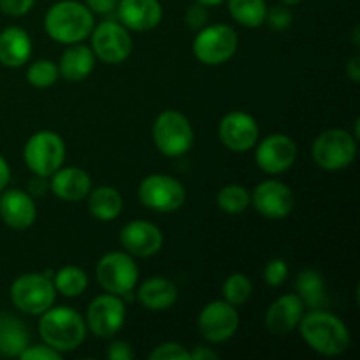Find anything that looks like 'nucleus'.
I'll list each match as a JSON object with an SVG mask.
<instances>
[{"mask_svg": "<svg viewBox=\"0 0 360 360\" xmlns=\"http://www.w3.org/2000/svg\"><path fill=\"white\" fill-rule=\"evenodd\" d=\"M94 49L76 42V44H69V48L65 49V53L60 58L58 72L60 76H63L70 83H77V81L86 79L94 72Z\"/></svg>", "mask_w": 360, "mask_h": 360, "instance_id": "obj_23", "label": "nucleus"}, {"mask_svg": "<svg viewBox=\"0 0 360 360\" xmlns=\"http://www.w3.org/2000/svg\"><path fill=\"white\" fill-rule=\"evenodd\" d=\"M9 179H11L9 164H7L6 158L0 155V192L7 188V185H9Z\"/></svg>", "mask_w": 360, "mask_h": 360, "instance_id": "obj_42", "label": "nucleus"}, {"mask_svg": "<svg viewBox=\"0 0 360 360\" xmlns=\"http://www.w3.org/2000/svg\"><path fill=\"white\" fill-rule=\"evenodd\" d=\"M297 146L285 134H271L257 144L255 162L267 174H281L294 165Z\"/></svg>", "mask_w": 360, "mask_h": 360, "instance_id": "obj_14", "label": "nucleus"}, {"mask_svg": "<svg viewBox=\"0 0 360 360\" xmlns=\"http://www.w3.org/2000/svg\"><path fill=\"white\" fill-rule=\"evenodd\" d=\"M0 218L6 225L16 231H23L34 225L37 207L34 199L20 188L2 190L0 195Z\"/></svg>", "mask_w": 360, "mask_h": 360, "instance_id": "obj_18", "label": "nucleus"}, {"mask_svg": "<svg viewBox=\"0 0 360 360\" xmlns=\"http://www.w3.org/2000/svg\"><path fill=\"white\" fill-rule=\"evenodd\" d=\"M193 55L206 65L229 62L238 51V34L229 25H206L193 39Z\"/></svg>", "mask_w": 360, "mask_h": 360, "instance_id": "obj_8", "label": "nucleus"}, {"mask_svg": "<svg viewBox=\"0 0 360 360\" xmlns=\"http://www.w3.org/2000/svg\"><path fill=\"white\" fill-rule=\"evenodd\" d=\"M49 186L58 199L76 202L90 193L91 179L88 172L79 167H60L51 174Z\"/></svg>", "mask_w": 360, "mask_h": 360, "instance_id": "obj_21", "label": "nucleus"}, {"mask_svg": "<svg viewBox=\"0 0 360 360\" xmlns=\"http://www.w3.org/2000/svg\"><path fill=\"white\" fill-rule=\"evenodd\" d=\"M292 21H294V14H292L290 6H285V4H281V6H273L267 9L264 23L269 25L271 30L283 32L290 27Z\"/></svg>", "mask_w": 360, "mask_h": 360, "instance_id": "obj_33", "label": "nucleus"}, {"mask_svg": "<svg viewBox=\"0 0 360 360\" xmlns=\"http://www.w3.org/2000/svg\"><path fill=\"white\" fill-rule=\"evenodd\" d=\"M304 315V302L297 294H285L269 306L266 313V326L274 336H287L301 322Z\"/></svg>", "mask_w": 360, "mask_h": 360, "instance_id": "obj_19", "label": "nucleus"}, {"mask_svg": "<svg viewBox=\"0 0 360 360\" xmlns=\"http://www.w3.org/2000/svg\"><path fill=\"white\" fill-rule=\"evenodd\" d=\"M125 316L127 309L123 299L105 292L90 302L84 322L86 329H90L97 338H112L125 326Z\"/></svg>", "mask_w": 360, "mask_h": 360, "instance_id": "obj_11", "label": "nucleus"}, {"mask_svg": "<svg viewBox=\"0 0 360 360\" xmlns=\"http://www.w3.org/2000/svg\"><path fill=\"white\" fill-rule=\"evenodd\" d=\"M139 278V267L130 253L109 252L98 260L97 281L105 292L123 297L134 290Z\"/></svg>", "mask_w": 360, "mask_h": 360, "instance_id": "obj_9", "label": "nucleus"}, {"mask_svg": "<svg viewBox=\"0 0 360 360\" xmlns=\"http://www.w3.org/2000/svg\"><path fill=\"white\" fill-rule=\"evenodd\" d=\"M295 290L304 306L320 309L327 306V288L322 274L315 269H302L295 280Z\"/></svg>", "mask_w": 360, "mask_h": 360, "instance_id": "obj_27", "label": "nucleus"}, {"mask_svg": "<svg viewBox=\"0 0 360 360\" xmlns=\"http://www.w3.org/2000/svg\"><path fill=\"white\" fill-rule=\"evenodd\" d=\"M220 141L236 153L252 150L259 141V125L252 115L245 111H232L224 116L218 127Z\"/></svg>", "mask_w": 360, "mask_h": 360, "instance_id": "obj_16", "label": "nucleus"}, {"mask_svg": "<svg viewBox=\"0 0 360 360\" xmlns=\"http://www.w3.org/2000/svg\"><path fill=\"white\" fill-rule=\"evenodd\" d=\"M105 357L109 360H132L134 350L127 341H115V343L109 345Z\"/></svg>", "mask_w": 360, "mask_h": 360, "instance_id": "obj_39", "label": "nucleus"}, {"mask_svg": "<svg viewBox=\"0 0 360 360\" xmlns=\"http://www.w3.org/2000/svg\"><path fill=\"white\" fill-rule=\"evenodd\" d=\"M58 65L51 60H37L27 70V79L35 88H49L58 79Z\"/></svg>", "mask_w": 360, "mask_h": 360, "instance_id": "obj_32", "label": "nucleus"}, {"mask_svg": "<svg viewBox=\"0 0 360 360\" xmlns=\"http://www.w3.org/2000/svg\"><path fill=\"white\" fill-rule=\"evenodd\" d=\"M229 13L243 27L257 28L266 20V0H229Z\"/></svg>", "mask_w": 360, "mask_h": 360, "instance_id": "obj_28", "label": "nucleus"}, {"mask_svg": "<svg viewBox=\"0 0 360 360\" xmlns=\"http://www.w3.org/2000/svg\"><path fill=\"white\" fill-rule=\"evenodd\" d=\"M23 157L28 169L35 176L48 178L56 169L62 167L65 160V143L56 132L41 130L27 141Z\"/></svg>", "mask_w": 360, "mask_h": 360, "instance_id": "obj_7", "label": "nucleus"}, {"mask_svg": "<svg viewBox=\"0 0 360 360\" xmlns=\"http://www.w3.org/2000/svg\"><path fill=\"white\" fill-rule=\"evenodd\" d=\"M139 199L148 210L157 213H174L185 204V186L167 174H151L139 185Z\"/></svg>", "mask_w": 360, "mask_h": 360, "instance_id": "obj_10", "label": "nucleus"}, {"mask_svg": "<svg viewBox=\"0 0 360 360\" xmlns=\"http://www.w3.org/2000/svg\"><path fill=\"white\" fill-rule=\"evenodd\" d=\"M347 74L354 83H359L360 81V58L359 56H354L350 58V62L347 63Z\"/></svg>", "mask_w": 360, "mask_h": 360, "instance_id": "obj_43", "label": "nucleus"}, {"mask_svg": "<svg viewBox=\"0 0 360 360\" xmlns=\"http://www.w3.org/2000/svg\"><path fill=\"white\" fill-rule=\"evenodd\" d=\"M207 20H210V13H207V7L204 4L195 2L193 6H190L186 9L185 14V23L190 30H197L204 28L207 25Z\"/></svg>", "mask_w": 360, "mask_h": 360, "instance_id": "obj_36", "label": "nucleus"}, {"mask_svg": "<svg viewBox=\"0 0 360 360\" xmlns=\"http://www.w3.org/2000/svg\"><path fill=\"white\" fill-rule=\"evenodd\" d=\"M217 206L229 214H239L250 206V192L241 185H227L217 193Z\"/></svg>", "mask_w": 360, "mask_h": 360, "instance_id": "obj_30", "label": "nucleus"}, {"mask_svg": "<svg viewBox=\"0 0 360 360\" xmlns=\"http://www.w3.org/2000/svg\"><path fill=\"white\" fill-rule=\"evenodd\" d=\"M250 202L262 217L269 220H281L294 210V193L285 183L278 179H267L255 186L250 195Z\"/></svg>", "mask_w": 360, "mask_h": 360, "instance_id": "obj_15", "label": "nucleus"}, {"mask_svg": "<svg viewBox=\"0 0 360 360\" xmlns=\"http://www.w3.org/2000/svg\"><path fill=\"white\" fill-rule=\"evenodd\" d=\"M116 9L120 21L129 30H151L162 20V6L158 0H120Z\"/></svg>", "mask_w": 360, "mask_h": 360, "instance_id": "obj_20", "label": "nucleus"}, {"mask_svg": "<svg viewBox=\"0 0 360 360\" xmlns=\"http://www.w3.org/2000/svg\"><path fill=\"white\" fill-rule=\"evenodd\" d=\"M197 2L204 4L206 7H213V6H218V4H221L224 0H197Z\"/></svg>", "mask_w": 360, "mask_h": 360, "instance_id": "obj_44", "label": "nucleus"}, {"mask_svg": "<svg viewBox=\"0 0 360 360\" xmlns=\"http://www.w3.org/2000/svg\"><path fill=\"white\" fill-rule=\"evenodd\" d=\"M281 4H285V6H295V4H299L301 0H280Z\"/></svg>", "mask_w": 360, "mask_h": 360, "instance_id": "obj_45", "label": "nucleus"}, {"mask_svg": "<svg viewBox=\"0 0 360 360\" xmlns=\"http://www.w3.org/2000/svg\"><path fill=\"white\" fill-rule=\"evenodd\" d=\"M153 141L165 157H181L193 144L192 123L179 111L169 109L160 112L153 123Z\"/></svg>", "mask_w": 360, "mask_h": 360, "instance_id": "obj_5", "label": "nucleus"}, {"mask_svg": "<svg viewBox=\"0 0 360 360\" xmlns=\"http://www.w3.org/2000/svg\"><path fill=\"white\" fill-rule=\"evenodd\" d=\"M218 354L210 347H195L190 352V360H217Z\"/></svg>", "mask_w": 360, "mask_h": 360, "instance_id": "obj_41", "label": "nucleus"}, {"mask_svg": "<svg viewBox=\"0 0 360 360\" xmlns=\"http://www.w3.org/2000/svg\"><path fill=\"white\" fill-rule=\"evenodd\" d=\"M44 28L53 41L60 44H76L90 37L94 30V13L84 4L62 0L48 9Z\"/></svg>", "mask_w": 360, "mask_h": 360, "instance_id": "obj_2", "label": "nucleus"}, {"mask_svg": "<svg viewBox=\"0 0 360 360\" xmlns=\"http://www.w3.org/2000/svg\"><path fill=\"white\" fill-rule=\"evenodd\" d=\"M137 299L146 309L164 311L171 308L178 299V287L167 278H150L139 287Z\"/></svg>", "mask_w": 360, "mask_h": 360, "instance_id": "obj_24", "label": "nucleus"}, {"mask_svg": "<svg viewBox=\"0 0 360 360\" xmlns=\"http://www.w3.org/2000/svg\"><path fill=\"white\" fill-rule=\"evenodd\" d=\"M354 42H355V46H359V27H355V32H354Z\"/></svg>", "mask_w": 360, "mask_h": 360, "instance_id": "obj_46", "label": "nucleus"}, {"mask_svg": "<svg viewBox=\"0 0 360 360\" xmlns=\"http://www.w3.org/2000/svg\"><path fill=\"white\" fill-rule=\"evenodd\" d=\"M39 333L42 341L60 354L72 352L81 347L86 338V322L76 309L67 306H51L39 320Z\"/></svg>", "mask_w": 360, "mask_h": 360, "instance_id": "obj_3", "label": "nucleus"}, {"mask_svg": "<svg viewBox=\"0 0 360 360\" xmlns=\"http://www.w3.org/2000/svg\"><path fill=\"white\" fill-rule=\"evenodd\" d=\"M120 0H86V7L91 11V13L97 14H105L111 13V11L116 9Z\"/></svg>", "mask_w": 360, "mask_h": 360, "instance_id": "obj_40", "label": "nucleus"}, {"mask_svg": "<svg viewBox=\"0 0 360 360\" xmlns=\"http://www.w3.org/2000/svg\"><path fill=\"white\" fill-rule=\"evenodd\" d=\"M297 327L308 347L326 357H338L350 347V330L343 320L323 309L302 315Z\"/></svg>", "mask_w": 360, "mask_h": 360, "instance_id": "obj_1", "label": "nucleus"}, {"mask_svg": "<svg viewBox=\"0 0 360 360\" xmlns=\"http://www.w3.org/2000/svg\"><path fill=\"white\" fill-rule=\"evenodd\" d=\"M199 333L210 343H224L231 340L239 327V313L227 301H213L200 311Z\"/></svg>", "mask_w": 360, "mask_h": 360, "instance_id": "obj_13", "label": "nucleus"}, {"mask_svg": "<svg viewBox=\"0 0 360 360\" xmlns=\"http://www.w3.org/2000/svg\"><path fill=\"white\" fill-rule=\"evenodd\" d=\"M55 299V285L46 274H21L11 285V301L27 315H42L51 308Z\"/></svg>", "mask_w": 360, "mask_h": 360, "instance_id": "obj_6", "label": "nucleus"}, {"mask_svg": "<svg viewBox=\"0 0 360 360\" xmlns=\"http://www.w3.org/2000/svg\"><path fill=\"white\" fill-rule=\"evenodd\" d=\"M311 155L319 167L341 171L357 157V139L343 129H329L313 141Z\"/></svg>", "mask_w": 360, "mask_h": 360, "instance_id": "obj_4", "label": "nucleus"}, {"mask_svg": "<svg viewBox=\"0 0 360 360\" xmlns=\"http://www.w3.org/2000/svg\"><path fill=\"white\" fill-rule=\"evenodd\" d=\"M91 49L105 63H122L132 53V37L123 25L104 21L91 30Z\"/></svg>", "mask_w": 360, "mask_h": 360, "instance_id": "obj_12", "label": "nucleus"}, {"mask_svg": "<svg viewBox=\"0 0 360 360\" xmlns=\"http://www.w3.org/2000/svg\"><path fill=\"white\" fill-rule=\"evenodd\" d=\"M120 243L127 253L139 259L153 257L160 252L164 245V234L157 225L144 220H136L127 224L120 232Z\"/></svg>", "mask_w": 360, "mask_h": 360, "instance_id": "obj_17", "label": "nucleus"}, {"mask_svg": "<svg viewBox=\"0 0 360 360\" xmlns=\"http://www.w3.org/2000/svg\"><path fill=\"white\" fill-rule=\"evenodd\" d=\"M35 0H0V9L7 16H23L34 7Z\"/></svg>", "mask_w": 360, "mask_h": 360, "instance_id": "obj_38", "label": "nucleus"}, {"mask_svg": "<svg viewBox=\"0 0 360 360\" xmlns=\"http://www.w3.org/2000/svg\"><path fill=\"white\" fill-rule=\"evenodd\" d=\"M288 276V266L283 259H273L267 262L266 269H264V280L269 287H280L287 281Z\"/></svg>", "mask_w": 360, "mask_h": 360, "instance_id": "obj_35", "label": "nucleus"}, {"mask_svg": "<svg viewBox=\"0 0 360 360\" xmlns=\"http://www.w3.org/2000/svg\"><path fill=\"white\" fill-rule=\"evenodd\" d=\"M21 360H60L62 359V354L56 352L55 348L48 347V345H37V347H30L28 345L23 352L20 354Z\"/></svg>", "mask_w": 360, "mask_h": 360, "instance_id": "obj_37", "label": "nucleus"}, {"mask_svg": "<svg viewBox=\"0 0 360 360\" xmlns=\"http://www.w3.org/2000/svg\"><path fill=\"white\" fill-rule=\"evenodd\" d=\"M253 292V283L246 274L243 273H234L225 280L224 283V297L229 304L232 306H243L245 302H248V299L252 297Z\"/></svg>", "mask_w": 360, "mask_h": 360, "instance_id": "obj_31", "label": "nucleus"}, {"mask_svg": "<svg viewBox=\"0 0 360 360\" xmlns=\"http://www.w3.org/2000/svg\"><path fill=\"white\" fill-rule=\"evenodd\" d=\"M150 360H190V352L179 343H162L150 354Z\"/></svg>", "mask_w": 360, "mask_h": 360, "instance_id": "obj_34", "label": "nucleus"}, {"mask_svg": "<svg viewBox=\"0 0 360 360\" xmlns=\"http://www.w3.org/2000/svg\"><path fill=\"white\" fill-rule=\"evenodd\" d=\"M88 211L101 221H112L122 214L123 199L112 186H97L88 193Z\"/></svg>", "mask_w": 360, "mask_h": 360, "instance_id": "obj_25", "label": "nucleus"}, {"mask_svg": "<svg viewBox=\"0 0 360 360\" xmlns=\"http://www.w3.org/2000/svg\"><path fill=\"white\" fill-rule=\"evenodd\" d=\"M30 345L27 327L13 315H0V355L20 357L21 352Z\"/></svg>", "mask_w": 360, "mask_h": 360, "instance_id": "obj_26", "label": "nucleus"}, {"mask_svg": "<svg viewBox=\"0 0 360 360\" xmlns=\"http://www.w3.org/2000/svg\"><path fill=\"white\" fill-rule=\"evenodd\" d=\"M32 55L30 35L20 27H7L0 32V63L11 69L25 65Z\"/></svg>", "mask_w": 360, "mask_h": 360, "instance_id": "obj_22", "label": "nucleus"}, {"mask_svg": "<svg viewBox=\"0 0 360 360\" xmlns=\"http://www.w3.org/2000/svg\"><path fill=\"white\" fill-rule=\"evenodd\" d=\"M53 285L55 290L65 297H77L88 288V276L79 267L67 266L53 276Z\"/></svg>", "mask_w": 360, "mask_h": 360, "instance_id": "obj_29", "label": "nucleus"}]
</instances>
